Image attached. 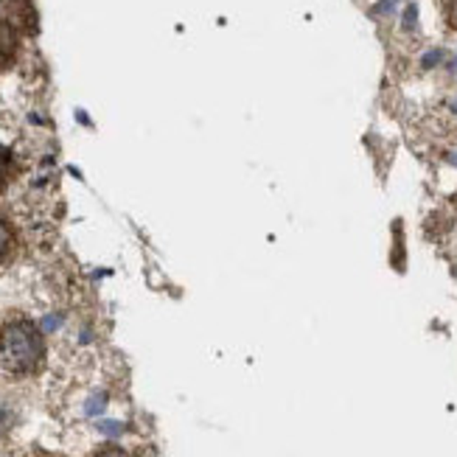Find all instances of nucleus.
Here are the masks:
<instances>
[{
	"label": "nucleus",
	"instance_id": "obj_1",
	"mask_svg": "<svg viewBox=\"0 0 457 457\" xmlns=\"http://www.w3.org/2000/svg\"><path fill=\"white\" fill-rule=\"evenodd\" d=\"M43 360V337L31 323H12L0 337V362L14 376H29Z\"/></svg>",
	"mask_w": 457,
	"mask_h": 457
},
{
	"label": "nucleus",
	"instance_id": "obj_2",
	"mask_svg": "<svg viewBox=\"0 0 457 457\" xmlns=\"http://www.w3.org/2000/svg\"><path fill=\"white\" fill-rule=\"evenodd\" d=\"M14 51H17V34L6 20H0V65H6L14 56Z\"/></svg>",
	"mask_w": 457,
	"mask_h": 457
},
{
	"label": "nucleus",
	"instance_id": "obj_3",
	"mask_svg": "<svg viewBox=\"0 0 457 457\" xmlns=\"http://www.w3.org/2000/svg\"><path fill=\"white\" fill-rule=\"evenodd\" d=\"M9 250H12V230H9V225L4 220H0V264L6 262Z\"/></svg>",
	"mask_w": 457,
	"mask_h": 457
},
{
	"label": "nucleus",
	"instance_id": "obj_4",
	"mask_svg": "<svg viewBox=\"0 0 457 457\" xmlns=\"http://www.w3.org/2000/svg\"><path fill=\"white\" fill-rule=\"evenodd\" d=\"M9 166H12V157L4 146H0V188H4L6 177H9Z\"/></svg>",
	"mask_w": 457,
	"mask_h": 457
},
{
	"label": "nucleus",
	"instance_id": "obj_5",
	"mask_svg": "<svg viewBox=\"0 0 457 457\" xmlns=\"http://www.w3.org/2000/svg\"><path fill=\"white\" fill-rule=\"evenodd\" d=\"M9 427H12V410L6 404H0V435H4Z\"/></svg>",
	"mask_w": 457,
	"mask_h": 457
},
{
	"label": "nucleus",
	"instance_id": "obj_6",
	"mask_svg": "<svg viewBox=\"0 0 457 457\" xmlns=\"http://www.w3.org/2000/svg\"><path fill=\"white\" fill-rule=\"evenodd\" d=\"M93 457H129L124 449H118V446H107V449H102V452H96Z\"/></svg>",
	"mask_w": 457,
	"mask_h": 457
},
{
	"label": "nucleus",
	"instance_id": "obj_7",
	"mask_svg": "<svg viewBox=\"0 0 457 457\" xmlns=\"http://www.w3.org/2000/svg\"><path fill=\"white\" fill-rule=\"evenodd\" d=\"M446 12H449V23L457 29V0H446Z\"/></svg>",
	"mask_w": 457,
	"mask_h": 457
},
{
	"label": "nucleus",
	"instance_id": "obj_8",
	"mask_svg": "<svg viewBox=\"0 0 457 457\" xmlns=\"http://www.w3.org/2000/svg\"><path fill=\"white\" fill-rule=\"evenodd\" d=\"M415 23V9H407V29Z\"/></svg>",
	"mask_w": 457,
	"mask_h": 457
},
{
	"label": "nucleus",
	"instance_id": "obj_9",
	"mask_svg": "<svg viewBox=\"0 0 457 457\" xmlns=\"http://www.w3.org/2000/svg\"><path fill=\"white\" fill-rule=\"evenodd\" d=\"M449 161H452V163L457 166V152H452V154H449Z\"/></svg>",
	"mask_w": 457,
	"mask_h": 457
},
{
	"label": "nucleus",
	"instance_id": "obj_10",
	"mask_svg": "<svg viewBox=\"0 0 457 457\" xmlns=\"http://www.w3.org/2000/svg\"><path fill=\"white\" fill-rule=\"evenodd\" d=\"M454 71H457V62H454Z\"/></svg>",
	"mask_w": 457,
	"mask_h": 457
}]
</instances>
